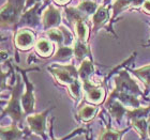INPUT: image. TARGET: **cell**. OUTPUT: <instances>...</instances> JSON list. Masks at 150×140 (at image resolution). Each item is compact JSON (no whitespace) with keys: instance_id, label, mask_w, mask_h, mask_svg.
<instances>
[{"instance_id":"6da1fadb","label":"cell","mask_w":150,"mask_h":140,"mask_svg":"<svg viewBox=\"0 0 150 140\" xmlns=\"http://www.w3.org/2000/svg\"><path fill=\"white\" fill-rule=\"evenodd\" d=\"M115 88L110 91L107 98L117 100L125 107H131V109L139 108L142 106L141 97L148 101L145 92L142 91L137 82L130 76L128 69H123L117 73L114 77Z\"/></svg>"},{"instance_id":"7a4b0ae2","label":"cell","mask_w":150,"mask_h":140,"mask_svg":"<svg viewBox=\"0 0 150 140\" xmlns=\"http://www.w3.org/2000/svg\"><path fill=\"white\" fill-rule=\"evenodd\" d=\"M24 80L19 72H16V81L13 84L11 95L6 105H2L1 109V119L6 115H9L12 119V124H17L22 128H24V120L26 119V115L24 112L22 105V96L24 92Z\"/></svg>"},{"instance_id":"3957f363","label":"cell","mask_w":150,"mask_h":140,"mask_svg":"<svg viewBox=\"0 0 150 140\" xmlns=\"http://www.w3.org/2000/svg\"><path fill=\"white\" fill-rule=\"evenodd\" d=\"M27 0H6L1 6V30H13L26 11Z\"/></svg>"},{"instance_id":"277c9868","label":"cell","mask_w":150,"mask_h":140,"mask_svg":"<svg viewBox=\"0 0 150 140\" xmlns=\"http://www.w3.org/2000/svg\"><path fill=\"white\" fill-rule=\"evenodd\" d=\"M108 74L103 78L100 84H93L92 81L83 82V91H84V100L87 103L99 105L104 104L106 98L107 81L110 79Z\"/></svg>"},{"instance_id":"5b68a950","label":"cell","mask_w":150,"mask_h":140,"mask_svg":"<svg viewBox=\"0 0 150 140\" xmlns=\"http://www.w3.org/2000/svg\"><path fill=\"white\" fill-rule=\"evenodd\" d=\"M57 84L62 87H69L76 79H78V71L74 64H50L47 66Z\"/></svg>"},{"instance_id":"8992f818","label":"cell","mask_w":150,"mask_h":140,"mask_svg":"<svg viewBox=\"0 0 150 140\" xmlns=\"http://www.w3.org/2000/svg\"><path fill=\"white\" fill-rule=\"evenodd\" d=\"M15 70L17 72L21 73L23 77V80H24V84H25V92L22 96V105L23 109H24V112H25L26 117L29 115H32L35 113V84L30 82L28 76H27V73L30 71H40L41 69L39 68H32V69L29 70H23L21 69L19 66L14 65Z\"/></svg>"},{"instance_id":"52a82bcc","label":"cell","mask_w":150,"mask_h":140,"mask_svg":"<svg viewBox=\"0 0 150 140\" xmlns=\"http://www.w3.org/2000/svg\"><path fill=\"white\" fill-rule=\"evenodd\" d=\"M50 2V0H46L45 4L42 2L37 3L35 6L30 8L29 10L25 11L24 14L22 15L19 22L17 23V25L14 28V32L18 29L22 28H29L33 29V30H38V29H42V14H41V9L48 4Z\"/></svg>"},{"instance_id":"ba28073f","label":"cell","mask_w":150,"mask_h":140,"mask_svg":"<svg viewBox=\"0 0 150 140\" xmlns=\"http://www.w3.org/2000/svg\"><path fill=\"white\" fill-rule=\"evenodd\" d=\"M54 108H55V106H52V107L45 109L44 111L40 112V113H32V115H27L25 119L26 123L28 124V127L31 131V133L41 137L42 140H48L46 120L50 112Z\"/></svg>"},{"instance_id":"9c48e42d","label":"cell","mask_w":150,"mask_h":140,"mask_svg":"<svg viewBox=\"0 0 150 140\" xmlns=\"http://www.w3.org/2000/svg\"><path fill=\"white\" fill-rule=\"evenodd\" d=\"M37 35L35 32L32 29L29 28H22L18 29L14 32V37H13V45L15 47V58L16 61L18 62V53L17 51H28L35 47L37 43Z\"/></svg>"},{"instance_id":"30bf717a","label":"cell","mask_w":150,"mask_h":140,"mask_svg":"<svg viewBox=\"0 0 150 140\" xmlns=\"http://www.w3.org/2000/svg\"><path fill=\"white\" fill-rule=\"evenodd\" d=\"M62 23V14L60 9L50 3L42 12V30L48 31L50 29L58 28Z\"/></svg>"},{"instance_id":"8fae6325","label":"cell","mask_w":150,"mask_h":140,"mask_svg":"<svg viewBox=\"0 0 150 140\" xmlns=\"http://www.w3.org/2000/svg\"><path fill=\"white\" fill-rule=\"evenodd\" d=\"M99 111H100V106L99 105L87 103L85 100H83L78 104L77 108H76L75 119L78 123H88L97 117Z\"/></svg>"},{"instance_id":"7c38bea8","label":"cell","mask_w":150,"mask_h":140,"mask_svg":"<svg viewBox=\"0 0 150 140\" xmlns=\"http://www.w3.org/2000/svg\"><path fill=\"white\" fill-rule=\"evenodd\" d=\"M110 9H112L110 6H103L102 4L101 6H99V9L96 12V14L91 17L92 27H91V31H90V39L97 34L98 31L101 28L105 27V25H106L107 23H110V17H112L110 14ZM89 43H90V41H89Z\"/></svg>"},{"instance_id":"4fadbf2b","label":"cell","mask_w":150,"mask_h":140,"mask_svg":"<svg viewBox=\"0 0 150 140\" xmlns=\"http://www.w3.org/2000/svg\"><path fill=\"white\" fill-rule=\"evenodd\" d=\"M31 134L29 128H22L17 124H11L10 126H1L0 135L1 140H24Z\"/></svg>"},{"instance_id":"5bb4252c","label":"cell","mask_w":150,"mask_h":140,"mask_svg":"<svg viewBox=\"0 0 150 140\" xmlns=\"http://www.w3.org/2000/svg\"><path fill=\"white\" fill-rule=\"evenodd\" d=\"M103 106L104 108L108 111V115H112V118L115 119L118 124H121L122 118L127 115V111H128L129 108H127L125 105H122L119 101L110 100V98H106Z\"/></svg>"},{"instance_id":"9a60e30c","label":"cell","mask_w":150,"mask_h":140,"mask_svg":"<svg viewBox=\"0 0 150 140\" xmlns=\"http://www.w3.org/2000/svg\"><path fill=\"white\" fill-rule=\"evenodd\" d=\"M132 1L133 0H116L114 4L112 6V17H110V25L106 27V30L107 32H110L112 34H114V37L116 39H118V35L116 34L115 30H114V24L116 22V18L118 17V15L122 11H125V10L129 9V8H132Z\"/></svg>"},{"instance_id":"2e32d148","label":"cell","mask_w":150,"mask_h":140,"mask_svg":"<svg viewBox=\"0 0 150 140\" xmlns=\"http://www.w3.org/2000/svg\"><path fill=\"white\" fill-rule=\"evenodd\" d=\"M132 128L131 125H129L128 127L123 128V129H115L110 126V121L105 124L104 128L100 132L99 137L97 140H122L123 135L129 132Z\"/></svg>"},{"instance_id":"e0dca14e","label":"cell","mask_w":150,"mask_h":140,"mask_svg":"<svg viewBox=\"0 0 150 140\" xmlns=\"http://www.w3.org/2000/svg\"><path fill=\"white\" fill-rule=\"evenodd\" d=\"M73 49H74V58L79 64H81L85 59L93 60L92 57V53H91L90 48V43H85L81 41L75 40L74 44H73Z\"/></svg>"},{"instance_id":"ac0fdd59","label":"cell","mask_w":150,"mask_h":140,"mask_svg":"<svg viewBox=\"0 0 150 140\" xmlns=\"http://www.w3.org/2000/svg\"><path fill=\"white\" fill-rule=\"evenodd\" d=\"M54 49H55L54 43L47 37H40L37 40V43L35 45V51L41 58L46 59L53 56Z\"/></svg>"},{"instance_id":"d6986e66","label":"cell","mask_w":150,"mask_h":140,"mask_svg":"<svg viewBox=\"0 0 150 140\" xmlns=\"http://www.w3.org/2000/svg\"><path fill=\"white\" fill-rule=\"evenodd\" d=\"M74 57V49L73 46H61L58 47V49L56 50L55 55L53 57H50V59H48L47 64H53L54 62H58L60 64L62 63L69 62L70 60Z\"/></svg>"},{"instance_id":"ffe728a7","label":"cell","mask_w":150,"mask_h":140,"mask_svg":"<svg viewBox=\"0 0 150 140\" xmlns=\"http://www.w3.org/2000/svg\"><path fill=\"white\" fill-rule=\"evenodd\" d=\"M78 71V77L81 79V84L86 82V81L91 80V76L96 73V66H94V61L93 60L85 59L83 62L79 64V68L77 69Z\"/></svg>"},{"instance_id":"44dd1931","label":"cell","mask_w":150,"mask_h":140,"mask_svg":"<svg viewBox=\"0 0 150 140\" xmlns=\"http://www.w3.org/2000/svg\"><path fill=\"white\" fill-rule=\"evenodd\" d=\"M128 70L143 82V84L145 86V94L147 96V94L150 92V63L138 69H129L128 68Z\"/></svg>"},{"instance_id":"7402d4cb","label":"cell","mask_w":150,"mask_h":140,"mask_svg":"<svg viewBox=\"0 0 150 140\" xmlns=\"http://www.w3.org/2000/svg\"><path fill=\"white\" fill-rule=\"evenodd\" d=\"M129 124L134 128L141 140H146L148 137V119H133L129 121Z\"/></svg>"},{"instance_id":"603a6c76","label":"cell","mask_w":150,"mask_h":140,"mask_svg":"<svg viewBox=\"0 0 150 140\" xmlns=\"http://www.w3.org/2000/svg\"><path fill=\"white\" fill-rule=\"evenodd\" d=\"M54 121H55V117H53V118L50 119V140H69L71 139V138L75 137V136H78V135H81V134H86V133H88L89 132V129L88 128H84V127H78L76 128V129H73L70 134H68L67 136H63V137L61 138H55V136H54Z\"/></svg>"},{"instance_id":"cb8c5ba5","label":"cell","mask_w":150,"mask_h":140,"mask_svg":"<svg viewBox=\"0 0 150 140\" xmlns=\"http://www.w3.org/2000/svg\"><path fill=\"white\" fill-rule=\"evenodd\" d=\"M76 8L86 16L92 17L99 9V4L97 1H81Z\"/></svg>"},{"instance_id":"d4e9b609","label":"cell","mask_w":150,"mask_h":140,"mask_svg":"<svg viewBox=\"0 0 150 140\" xmlns=\"http://www.w3.org/2000/svg\"><path fill=\"white\" fill-rule=\"evenodd\" d=\"M44 0H27L26 1V11L29 10L30 8L32 6H35L37 3H40V2H43Z\"/></svg>"},{"instance_id":"484cf974","label":"cell","mask_w":150,"mask_h":140,"mask_svg":"<svg viewBox=\"0 0 150 140\" xmlns=\"http://www.w3.org/2000/svg\"><path fill=\"white\" fill-rule=\"evenodd\" d=\"M138 10H141L142 12L146 13V14H150V0H146L145 3L143 4V6Z\"/></svg>"},{"instance_id":"4316f807","label":"cell","mask_w":150,"mask_h":140,"mask_svg":"<svg viewBox=\"0 0 150 140\" xmlns=\"http://www.w3.org/2000/svg\"><path fill=\"white\" fill-rule=\"evenodd\" d=\"M145 1L146 0H133L132 1V8L136 10L141 9L142 6H143V4L145 3Z\"/></svg>"},{"instance_id":"83f0119b","label":"cell","mask_w":150,"mask_h":140,"mask_svg":"<svg viewBox=\"0 0 150 140\" xmlns=\"http://www.w3.org/2000/svg\"><path fill=\"white\" fill-rule=\"evenodd\" d=\"M54 1L57 3V6H66L67 4H69L71 2V0H54Z\"/></svg>"},{"instance_id":"f1b7e54d","label":"cell","mask_w":150,"mask_h":140,"mask_svg":"<svg viewBox=\"0 0 150 140\" xmlns=\"http://www.w3.org/2000/svg\"><path fill=\"white\" fill-rule=\"evenodd\" d=\"M112 0H103V6H110V3Z\"/></svg>"},{"instance_id":"f546056e","label":"cell","mask_w":150,"mask_h":140,"mask_svg":"<svg viewBox=\"0 0 150 140\" xmlns=\"http://www.w3.org/2000/svg\"><path fill=\"white\" fill-rule=\"evenodd\" d=\"M148 137L150 138V117L148 118Z\"/></svg>"},{"instance_id":"4dcf8cb0","label":"cell","mask_w":150,"mask_h":140,"mask_svg":"<svg viewBox=\"0 0 150 140\" xmlns=\"http://www.w3.org/2000/svg\"><path fill=\"white\" fill-rule=\"evenodd\" d=\"M147 24L150 26V22H147ZM144 47H149L150 46V39H149V41H148V43L147 44H145V45H143Z\"/></svg>"},{"instance_id":"1f68e13d","label":"cell","mask_w":150,"mask_h":140,"mask_svg":"<svg viewBox=\"0 0 150 140\" xmlns=\"http://www.w3.org/2000/svg\"><path fill=\"white\" fill-rule=\"evenodd\" d=\"M86 140H90V139H89V132H88V133H86Z\"/></svg>"},{"instance_id":"d6a6232c","label":"cell","mask_w":150,"mask_h":140,"mask_svg":"<svg viewBox=\"0 0 150 140\" xmlns=\"http://www.w3.org/2000/svg\"><path fill=\"white\" fill-rule=\"evenodd\" d=\"M81 1H98V0H81Z\"/></svg>"},{"instance_id":"836d02e7","label":"cell","mask_w":150,"mask_h":140,"mask_svg":"<svg viewBox=\"0 0 150 140\" xmlns=\"http://www.w3.org/2000/svg\"><path fill=\"white\" fill-rule=\"evenodd\" d=\"M146 140H150V138H147V139H146Z\"/></svg>"}]
</instances>
